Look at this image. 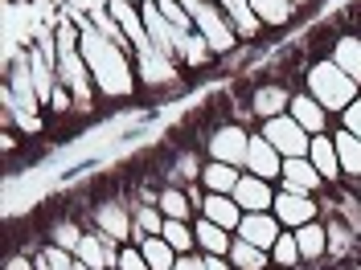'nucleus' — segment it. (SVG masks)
<instances>
[{
	"label": "nucleus",
	"instance_id": "7c9ffc66",
	"mask_svg": "<svg viewBox=\"0 0 361 270\" xmlns=\"http://www.w3.org/2000/svg\"><path fill=\"white\" fill-rule=\"evenodd\" d=\"M160 238H164L169 246L177 250V254H189V246H193V229H189L185 221H173V217L164 221V229H160Z\"/></svg>",
	"mask_w": 361,
	"mask_h": 270
},
{
	"label": "nucleus",
	"instance_id": "4468645a",
	"mask_svg": "<svg viewBox=\"0 0 361 270\" xmlns=\"http://www.w3.org/2000/svg\"><path fill=\"white\" fill-rule=\"evenodd\" d=\"M140 70H144V78L152 82V86H169V82H177V70L169 66V58L160 53V49H140Z\"/></svg>",
	"mask_w": 361,
	"mask_h": 270
},
{
	"label": "nucleus",
	"instance_id": "a19ab883",
	"mask_svg": "<svg viewBox=\"0 0 361 270\" xmlns=\"http://www.w3.org/2000/svg\"><path fill=\"white\" fill-rule=\"evenodd\" d=\"M17 123H21L25 131H37V127H42V123H37V115H33V111H17Z\"/></svg>",
	"mask_w": 361,
	"mask_h": 270
},
{
	"label": "nucleus",
	"instance_id": "f3484780",
	"mask_svg": "<svg viewBox=\"0 0 361 270\" xmlns=\"http://www.w3.org/2000/svg\"><path fill=\"white\" fill-rule=\"evenodd\" d=\"M308 156H312V164H316V172L324 180H333L341 172V156H337V143H329L324 135H316L312 139V148H308Z\"/></svg>",
	"mask_w": 361,
	"mask_h": 270
},
{
	"label": "nucleus",
	"instance_id": "37998d69",
	"mask_svg": "<svg viewBox=\"0 0 361 270\" xmlns=\"http://www.w3.org/2000/svg\"><path fill=\"white\" fill-rule=\"evenodd\" d=\"M49 107H54V111H66L70 103H66V90H54V98H49Z\"/></svg>",
	"mask_w": 361,
	"mask_h": 270
},
{
	"label": "nucleus",
	"instance_id": "9b49d317",
	"mask_svg": "<svg viewBox=\"0 0 361 270\" xmlns=\"http://www.w3.org/2000/svg\"><path fill=\"white\" fill-rule=\"evenodd\" d=\"M234 201L243 205V209H250V213H263L275 197H271L267 180L263 176H243L238 180V188H234Z\"/></svg>",
	"mask_w": 361,
	"mask_h": 270
},
{
	"label": "nucleus",
	"instance_id": "39448f33",
	"mask_svg": "<svg viewBox=\"0 0 361 270\" xmlns=\"http://www.w3.org/2000/svg\"><path fill=\"white\" fill-rule=\"evenodd\" d=\"M144 29L152 33V49H160L164 58L185 53V45H189V33H180V29L160 13L157 4H144Z\"/></svg>",
	"mask_w": 361,
	"mask_h": 270
},
{
	"label": "nucleus",
	"instance_id": "aec40b11",
	"mask_svg": "<svg viewBox=\"0 0 361 270\" xmlns=\"http://www.w3.org/2000/svg\"><path fill=\"white\" fill-rule=\"evenodd\" d=\"M140 250H144V258H148V266H152V270H173V266H177V250L169 246L160 233H157V238H144Z\"/></svg>",
	"mask_w": 361,
	"mask_h": 270
},
{
	"label": "nucleus",
	"instance_id": "c9c22d12",
	"mask_svg": "<svg viewBox=\"0 0 361 270\" xmlns=\"http://www.w3.org/2000/svg\"><path fill=\"white\" fill-rule=\"evenodd\" d=\"M157 8H160V13H164V17H169V21H173V25H177L180 33H189V25H193V17H189V13L180 8L177 0H160Z\"/></svg>",
	"mask_w": 361,
	"mask_h": 270
},
{
	"label": "nucleus",
	"instance_id": "412c9836",
	"mask_svg": "<svg viewBox=\"0 0 361 270\" xmlns=\"http://www.w3.org/2000/svg\"><path fill=\"white\" fill-rule=\"evenodd\" d=\"M333 62H337V66L345 70L353 82H361V41H357V37H341Z\"/></svg>",
	"mask_w": 361,
	"mask_h": 270
},
{
	"label": "nucleus",
	"instance_id": "2eb2a0df",
	"mask_svg": "<svg viewBox=\"0 0 361 270\" xmlns=\"http://www.w3.org/2000/svg\"><path fill=\"white\" fill-rule=\"evenodd\" d=\"M238 209H243V205L230 201L226 193H209V197H205V217H209L214 225H222V229H234V225L243 221Z\"/></svg>",
	"mask_w": 361,
	"mask_h": 270
},
{
	"label": "nucleus",
	"instance_id": "c03bdc74",
	"mask_svg": "<svg viewBox=\"0 0 361 270\" xmlns=\"http://www.w3.org/2000/svg\"><path fill=\"white\" fill-rule=\"evenodd\" d=\"M173 270H202V262H193V258H177V266Z\"/></svg>",
	"mask_w": 361,
	"mask_h": 270
},
{
	"label": "nucleus",
	"instance_id": "f8f14e48",
	"mask_svg": "<svg viewBox=\"0 0 361 270\" xmlns=\"http://www.w3.org/2000/svg\"><path fill=\"white\" fill-rule=\"evenodd\" d=\"M283 180H288V188H292V193H312V188H316L324 176L316 172L312 160L295 156V160H283Z\"/></svg>",
	"mask_w": 361,
	"mask_h": 270
},
{
	"label": "nucleus",
	"instance_id": "393cba45",
	"mask_svg": "<svg viewBox=\"0 0 361 270\" xmlns=\"http://www.w3.org/2000/svg\"><path fill=\"white\" fill-rule=\"evenodd\" d=\"M29 70H33V82H37V94H42V103L54 98V62L45 58V53H29Z\"/></svg>",
	"mask_w": 361,
	"mask_h": 270
},
{
	"label": "nucleus",
	"instance_id": "b1692460",
	"mask_svg": "<svg viewBox=\"0 0 361 270\" xmlns=\"http://www.w3.org/2000/svg\"><path fill=\"white\" fill-rule=\"evenodd\" d=\"M94 221H99V233H111V238H128V229H132L128 213H123L119 205H103V209L94 213Z\"/></svg>",
	"mask_w": 361,
	"mask_h": 270
},
{
	"label": "nucleus",
	"instance_id": "58836bf2",
	"mask_svg": "<svg viewBox=\"0 0 361 270\" xmlns=\"http://www.w3.org/2000/svg\"><path fill=\"white\" fill-rule=\"evenodd\" d=\"M54 233H58V246H62V250H78V242L87 238V233H78V229H74L70 221H66V225H58Z\"/></svg>",
	"mask_w": 361,
	"mask_h": 270
},
{
	"label": "nucleus",
	"instance_id": "a18cd8bd",
	"mask_svg": "<svg viewBox=\"0 0 361 270\" xmlns=\"http://www.w3.org/2000/svg\"><path fill=\"white\" fill-rule=\"evenodd\" d=\"M8 270H29V262L25 258H8Z\"/></svg>",
	"mask_w": 361,
	"mask_h": 270
},
{
	"label": "nucleus",
	"instance_id": "a878e982",
	"mask_svg": "<svg viewBox=\"0 0 361 270\" xmlns=\"http://www.w3.org/2000/svg\"><path fill=\"white\" fill-rule=\"evenodd\" d=\"M329 229H320V225H300V233H295V242H300V254L304 258H320L324 250H329V238H324Z\"/></svg>",
	"mask_w": 361,
	"mask_h": 270
},
{
	"label": "nucleus",
	"instance_id": "49530a36",
	"mask_svg": "<svg viewBox=\"0 0 361 270\" xmlns=\"http://www.w3.org/2000/svg\"><path fill=\"white\" fill-rule=\"evenodd\" d=\"M78 270H90V266H82V262H78Z\"/></svg>",
	"mask_w": 361,
	"mask_h": 270
},
{
	"label": "nucleus",
	"instance_id": "4c0bfd02",
	"mask_svg": "<svg viewBox=\"0 0 361 270\" xmlns=\"http://www.w3.org/2000/svg\"><path fill=\"white\" fill-rule=\"evenodd\" d=\"M119 270H152L148 266V258H144V250H123V254H119Z\"/></svg>",
	"mask_w": 361,
	"mask_h": 270
},
{
	"label": "nucleus",
	"instance_id": "0eeeda50",
	"mask_svg": "<svg viewBox=\"0 0 361 270\" xmlns=\"http://www.w3.org/2000/svg\"><path fill=\"white\" fill-rule=\"evenodd\" d=\"M8 94H13V107H4V111H37V107H42V94H37V82H33L29 58L13 66V78H8Z\"/></svg>",
	"mask_w": 361,
	"mask_h": 270
},
{
	"label": "nucleus",
	"instance_id": "72a5a7b5",
	"mask_svg": "<svg viewBox=\"0 0 361 270\" xmlns=\"http://www.w3.org/2000/svg\"><path fill=\"white\" fill-rule=\"evenodd\" d=\"M271 254H275V262H279V266H295V262L304 258V254H300V242H295V233H283V238L271 246Z\"/></svg>",
	"mask_w": 361,
	"mask_h": 270
},
{
	"label": "nucleus",
	"instance_id": "1a4fd4ad",
	"mask_svg": "<svg viewBox=\"0 0 361 270\" xmlns=\"http://www.w3.org/2000/svg\"><path fill=\"white\" fill-rule=\"evenodd\" d=\"M238 233H243V242H250V246L271 250L279 242V221L267 217V213H247V217L238 221Z\"/></svg>",
	"mask_w": 361,
	"mask_h": 270
},
{
	"label": "nucleus",
	"instance_id": "5701e85b",
	"mask_svg": "<svg viewBox=\"0 0 361 270\" xmlns=\"http://www.w3.org/2000/svg\"><path fill=\"white\" fill-rule=\"evenodd\" d=\"M238 180H243V176H238L230 164H222V160H214V164L205 168V188H209V193H234V188H238Z\"/></svg>",
	"mask_w": 361,
	"mask_h": 270
},
{
	"label": "nucleus",
	"instance_id": "ea45409f",
	"mask_svg": "<svg viewBox=\"0 0 361 270\" xmlns=\"http://www.w3.org/2000/svg\"><path fill=\"white\" fill-rule=\"evenodd\" d=\"M345 131L361 139V98H353V103L345 107Z\"/></svg>",
	"mask_w": 361,
	"mask_h": 270
},
{
	"label": "nucleus",
	"instance_id": "6ab92c4d",
	"mask_svg": "<svg viewBox=\"0 0 361 270\" xmlns=\"http://www.w3.org/2000/svg\"><path fill=\"white\" fill-rule=\"evenodd\" d=\"M292 119L304 131L320 135V127H324V107H320L316 98H308V94H300V98H292Z\"/></svg>",
	"mask_w": 361,
	"mask_h": 270
},
{
	"label": "nucleus",
	"instance_id": "e433bc0d",
	"mask_svg": "<svg viewBox=\"0 0 361 270\" xmlns=\"http://www.w3.org/2000/svg\"><path fill=\"white\" fill-rule=\"evenodd\" d=\"M135 225H140V233H144V238H157L160 229H164V221H160L157 209H140V213H135Z\"/></svg>",
	"mask_w": 361,
	"mask_h": 270
},
{
	"label": "nucleus",
	"instance_id": "cd10ccee",
	"mask_svg": "<svg viewBox=\"0 0 361 270\" xmlns=\"http://www.w3.org/2000/svg\"><path fill=\"white\" fill-rule=\"evenodd\" d=\"M250 8H255V17L267 25H283L292 17V0H247Z\"/></svg>",
	"mask_w": 361,
	"mask_h": 270
},
{
	"label": "nucleus",
	"instance_id": "473e14b6",
	"mask_svg": "<svg viewBox=\"0 0 361 270\" xmlns=\"http://www.w3.org/2000/svg\"><path fill=\"white\" fill-rule=\"evenodd\" d=\"M37 270H78V258H70V250L62 246H49L37 258Z\"/></svg>",
	"mask_w": 361,
	"mask_h": 270
},
{
	"label": "nucleus",
	"instance_id": "2f4dec72",
	"mask_svg": "<svg viewBox=\"0 0 361 270\" xmlns=\"http://www.w3.org/2000/svg\"><path fill=\"white\" fill-rule=\"evenodd\" d=\"M234 266L238 270H263L267 266V254L259 246H250V242H238V246H234Z\"/></svg>",
	"mask_w": 361,
	"mask_h": 270
},
{
	"label": "nucleus",
	"instance_id": "c85d7f7f",
	"mask_svg": "<svg viewBox=\"0 0 361 270\" xmlns=\"http://www.w3.org/2000/svg\"><path fill=\"white\" fill-rule=\"evenodd\" d=\"M193 233H197V242H202V246L209 250V254H226V246H230V238H226V229H222V225H214L209 217H205V221L197 225Z\"/></svg>",
	"mask_w": 361,
	"mask_h": 270
},
{
	"label": "nucleus",
	"instance_id": "c756f323",
	"mask_svg": "<svg viewBox=\"0 0 361 270\" xmlns=\"http://www.w3.org/2000/svg\"><path fill=\"white\" fill-rule=\"evenodd\" d=\"M226 13L234 17V25L243 29V37H255V29H259V17H255V8H250L247 0H222Z\"/></svg>",
	"mask_w": 361,
	"mask_h": 270
},
{
	"label": "nucleus",
	"instance_id": "a211bd4d",
	"mask_svg": "<svg viewBox=\"0 0 361 270\" xmlns=\"http://www.w3.org/2000/svg\"><path fill=\"white\" fill-rule=\"evenodd\" d=\"M74 258H78L82 266H90V270H107V266H111V258H107V242H103V233H87V238L78 242V250H74Z\"/></svg>",
	"mask_w": 361,
	"mask_h": 270
},
{
	"label": "nucleus",
	"instance_id": "bb28decb",
	"mask_svg": "<svg viewBox=\"0 0 361 270\" xmlns=\"http://www.w3.org/2000/svg\"><path fill=\"white\" fill-rule=\"evenodd\" d=\"M283 107H292V98H288V90L283 86H263L259 94H255V111L267 115V119H275Z\"/></svg>",
	"mask_w": 361,
	"mask_h": 270
},
{
	"label": "nucleus",
	"instance_id": "9d476101",
	"mask_svg": "<svg viewBox=\"0 0 361 270\" xmlns=\"http://www.w3.org/2000/svg\"><path fill=\"white\" fill-rule=\"evenodd\" d=\"M275 217L283 225H308L316 217V201H308L304 193H292L288 188V193L275 197Z\"/></svg>",
	"mask_w": 361,
	"mask_h": 270
},
{
	"label": "nucleus",
	"instance_id": "6e6552de",
	"mask_svg": "<svg viewBox=\"0 0 361 270\" xmlns=\"http://www.w3.org/2000/svg\"><path fill=\"white\" fill-rule=\"evenodd\" d=\"M247 148H250V139L238 127H218V131L209 135V152L222 164H247Z\"/></svg>",
	"mask_w": 361,
	"mask_h": 270
},
{
	"label": "nucleus",
	"instance_id": "dca6fc26",
	"mask_svg": "<svg viewBox=\"0 0 361 270\" xmlns=\"http://www.w3.org/2000/svg\"><path fill=\"white\" fill-rule=\"evenodd\" d=\"M111 13H115V21H119V29H123V37L135 45V49H148V29H144V17H135V8L132 4H123V0H115L111 4Z\"/></svg>",
	"mask_w": 361,
	"mask_h": 270
},
{
	"label": "nucleus",
	"instance_id": "f257e3e1",
	"mask_svg": "<svg viewBox=\"0 0 361 270\" xmlns=\"http://www.w3.org/2000/svg\"><path fill=\"white\" fill-rule=\"evenodd\" d=\"M78 49H82L87 66L94 70L99 86L107 90V94H132V70H128V62H123V45L111 41V37L99 33V29H90V25H82Z\"/></svg>",
	"mask_w": 361,
	"mask_h": 270
},
{
	"label": "nucleus",
	"instance_id": "ddd939ff",
	"mask_svg": "<svg viewBox=\"0 0 361 270\" xmlns=\"http://www.w3.org/2000/svg\"><path fill=\"white\" fill-rule=\"evenodd\" d=\"M247 164H250V172L255 176H275V172H283V164H279V152L271 148L267 139H250V148H247Z\"/></svg>",
	"mask_w": 361,
	"mask_h": 270
},
{
	"label": "nucleus",
	"instance_id": "4be33fe9",
	"mask_svg": "<svg viewBox=\"0 0 361 270\" xmlns=\"http://www.w3.org/2000/svg\"><path fill=\"white\" fill-rule=\"evenodd\" d=\"M337 156H341V172L349 176H361V139L349 131L337 135Z\"/></svg>",
	"mask_w": 361,
	"mask_h": 270
},
{
	"label": "nucleus",
	"instance_id": "7ed1b4c3",
	"mask_svg": "<svg viewBox=\"0 0 361 270\" xmlns=\"http://www.w3.org/2000/svg\"><path fill=\"white\" fill-rule=\"evenodd\" d=\"M82 49H78V33L62 25V33H58V74H62V82L74 90V103H82L90 107V82H87V58H78Z\"/></svg>",
	"mask_w": 361,
	"mask_h": 270
},
{
	"label": "nucleus",
	"instance_id": "f704fd0d",
	"mask_svg": "<svg viewBox=\"0 0 361 270\" xmlns=\"http://www.w3.org/2000/svg\"><path fill=\"white\" fill-rule=\"evenodd\" d=\"M160 213H164V217H173V221H185V217H189V201H185V193L169 188V193L160 197Z\"/></svg>",
	"mask_w": 361,
	"mask_h": 270
},
{
	"label": "nucleus",
	"instance_id": "79ce46f5",
	"mask_svg": "<svg viewBox=\"0 0 361 270\" xmlns=\"http://www.w3.org/2000/svg\"><path fill=\"white\" fill-rule=\"evenodd\" d=\"M202 270H230V266L222 262V254H209V258L202 262Z\"/></svg>",
	"mask_w": 361,
	"mask_h": 270
},
{
	"label": "nucleus",
	"instance_id": "20e7f679",
	"mask_svg": "<svg viewBox=\"0 0 361 270\" xmlns=\"http://www.w3.org/2000/svg\"><path fill=\"white\" fill-rule=\"evenodd\" d=\"M263 139H267L275 152H283L288 160L295 156H308V135H304V127L295 123V119H288V115H275V119H267V127H263Z\"/></svg>",
	"mask_w": 361,
	"mask_h": 270
},
{
	"label": "nucleus",
	"instance_id": "423d86ee",
	"mask_svg": "<svg viewBox=\"0 0 361 270\" xmlns=\"http://www.w3.org/2000/svg\"><path fill=\"white\" fill-rule=\"evenodd\" d=\"M180 8L197 21V29L205 33V45H209V49H222V53L226 49H234V33L226 29V21L205 4V0H180Z\"/></svg>",
	"mask_w": 361,
	"mask_h": 270
},
{
	"label": "nucleus",
	"instance_id": "f03ea898",
	"mask_svg": "<svg viewBox=\"0 0 361 270\" xmlns=\"http://www.w3.org/2000/svg\"><path fill=\"white\" fill-rule=\"evenodd\" d=\"M308 86H312V98L324 111H345V107L357 98V82H353L337 62H316V66L308 70Z\"/></svg>",
	"mask_w": 361,
	"mask_h": 270
}]
</instances>
